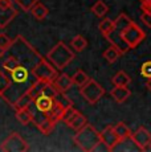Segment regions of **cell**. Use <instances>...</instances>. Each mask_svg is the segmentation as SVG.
Here are the masks:
<instances>
[{"mask_svg": "<svg viewBox=\"0 0 151 152\" xmlns=\"http://www.w3.org/2000/svg\"><path fill=\"white\" fill-rule=\"evenodd\" d=\"M100 151H106V152H110V148L107 147V145L105 144V143L102 142V140H100V142L97 143V144L93 147L92 152H100Z\"/></svg>", "mask_w": 151, "mask_h": 152, "instance_id": "e575fe53", "label": "cell"}, {"mask_svg": "<svg viewBox=\"0 0 151 152\" xmlns=\"http://www.w3.org/2000/svg\"><path fill=\"white\" fill-rule=\"evenodd\" d=\"M141 74L144 78H150L151 77V61H146L142 64L141 66Z\"/></svg>", "mask_w": 151, "mask_h": 152, "instance_id": "d6a6232c", "label": "cell"}, {"mask_svg": "<svg viewBox=\"0 0 151 152\" xmlns=\"http://www.w3.org/2000/svg\"><path fill=\"white\" fill-rule=\"evenodd\" d=\"M113 23H114V29H115V31L122 32L123 29H126L130 24H131L133 20L130 19V17L127 16L126 13H119L117 16V19H115Z\"/></svg>", "mask_w": 151, "mask_h": 152, "instance_id": "e0dca14e", "label": "cell"}, {"mask_svg": "<svg viewBox=\"0 0 151 152\" xmlns=\"http://www.w3.org/2000/svg\"><path fill=\"white\" fill-rule=\"evenodd\" d=\"M141 20L146 27L151 28V11H142Z\"/></svg>", "mask_w": 151, "mask_h": 152, "instance_id": "836d02e7", "label": "cell"}, {"mask_svg": "<svg viewBox=\"0 0 151 152\" xmlns=\"http://www.w3.org/2000/svg\"><path fill=\"white\" fill-rule=\"evenodd\" d=\"M29 12L33 15V17L36 20H44L46 16H48V13H49V11H48V8L45 7L43 3H40V1H37L36 4L32 7V10L29 11Z\"/></svg>", "mask_w": 151, "mask_h": 152, "instance_id": "ac0fdd59", "label": "cell"}, {"mask_svg": "<svg viewBox=\"0 0 151 152\" xmlns=\"http://www.w3.org/2000/svg\"><path fill=\"white\" fill-rule=\"evenodd\" d=\"M73 58H74L73 50L64 42H59L57 45H54L46 54V60L59 70H62L66 65H69L73 61Z\"/></svg>", "mask_w": 151, "mask_h": 152, "instance_id": "7a4b0ae2", "label": "cell"}, {"mask_svg": "<svg viewBox=\"0 0 151 152\" xmlns=\"http://www.w3.org/2000/svg\"><path fill=\"white\" fill-rule=\"evenodd\" d=\"M53 103H54L53 98L48 97V95H43V94L33 99L34 107H36V109L39 110V111H41V113L46 114V115L49 114V111H51L52 106H53Z\"/></svg>", "mask_w": 151, "mask_h": 152, "instance_id": "7c38bea8", "label": "cell"}, {"mask_svg": "<svg viewBox=\"0 0 151 152\" xmlns=\"http://www.w3.org/2000/svg\"><path fill=\"white\" fill-rule=\"evenodd\" d=\"M12 44V39L8 37L5 33H0V52H7Z\"/></svg>", "mask_w": 151, "mask_h": 152, "instance_id": "1f68e13d", "label": "cell"}, {"mask_svg": "<svg viewBox=\"0 0 151 152\" xmlns=\"http://www.w3.org/2000/svg\"><path fill=\"white\" fill-rule=\"evenodd\" d=\"M121 36L130 49L136 48L139 44L146 39V33H144L135 23H131L126 29H123V31L121 32Z\"/></svg>", "mask_w": 151, "mask_h": 152, "instance_id": "8992f818", "label": "cell"}, {"mask_svg": "<svg viewBox=\"0 0 151 152\" xmlns=\"http://www.w3.org/2000/svg\"><path fill=\"white\" fill-rule=\"evenodd\" d=\"M86 123H88V121H86L85 115H84V114H81L80 111H76V114L72 116L70 121H69L66 124H68L70 128H73V130L78 131V130H81V128H82Z\"/></svg>", "mask_w": 151, "mask_h": 152, "instance_id": "9a60e30c", "label": "cell"}, {"mask_svg": "<svg viewBox=\"0 0 151 152\" xmlns=\"http://www.w3.org/2000/svg\"><path fill=\"white\" fill-rule=\"evenodd\" d=\"M146 80H147V81H146V87L151 91V77H150V78H146Z\"/></svg>", "mask_w": 151, "mask_h": 152, "instance_id": "8d00e7d4", "label": "cell"}, {"mask_svg": "<svg viewBox=\"0 0 151 152\" xmlns=\"http://www.w3.org/2000/svg\"><path fill=\"white\" fill-rule=\"evenodd\" d=\"M141 8H142V11H150L151 0H141Z\"/></svg>", "mask_w": 151, "mask_h": 152, "instance_id": "d590c367", "label": "cell"}, {"mask_svg": "<svg viewBox=\"0 0 151 152\" xmlns=\"http://www.w3.org/2000/svg\"><path fill=\"white\" fill-rule=\"evenodd\" d=\"M32 74L36 80H41L45 82H53L54 78L59 75L57 69L53 68L52 64H49V61L46 58H43L34 65V68L32 69Z\"/></svg>", "mask_w": 151, "mask_h": 152, "instance_id": "277c9868", "label": "cell"}, {"mask_svg": "<svg viewBox=\"0 0 151 152\" xmlns=\"http://www.w3.org/2000/svg\"><path fill=\"white\" fill-rule=\"evenodd\" d=\"M37 1H39V0H15L16 4L19 5L23 11H25V12H29L32 10V7H33Z\"/></svg>", "mask_w": 151, "mask_h": 152, "instance_id": "4dcf8cb0", "label": "cell"}, {"mask_svg": "<svg viewBox=\"0 0 151 152\" xmlns=\"http://www.w3.org/2000/svg\"><path fill=\"white\" fill-rule=\"evenodd\" d=\"M113 128H114L115 134H117V136L119 138V140H126L131 135V130H130V128L127 127V124H125L123 122H119V123H117L115 126H113Z\"/></svg>", "mask_w": 151, "mask_h": 152, "instance_id": "d6986e66", "label": "cell"}, {"mask_svg": "<svg viewBox=\"0 0 151 152\" xmlns=\"http://www.w3.org/2000/svg\"><path fill=\"white\" fill-rule=\"evenodd\" d=\"M3 152H25L29 150L28 143L17 132H12L0 145Z\"/></svg>", "mask_w": 151, "mask_h": 152, "instance_id": "52a82bcc", "label": "cell"}, {"mask_svg": "<svg viewBox=\"0 0 151 152\" xmlns=\"http://www.w3.org/2000/svg\"><path fill=\"white\" fill-rule=\"evenodd\" d=\"M70 78H72V82H73V85H76V86H78V87L84 86V85L89 81L88 74H86L84 70H77V72H76Z\"/></svg>", "mask_w": 151, "mask_h": 152, "instance_id": "d4e9b609", "label": "cell"}, {"mask_svg": "<svg viewBox=\"0 0 151 152\" xmlns=\"http://www.w3.org/2000/svg\"><path fill=\"white\" fill-rule=\"evenodd\" d=\"M16 119L20 122L23 126H27L32 122V115H31V111L27 109H19L16 110Z\"/></svg>", "mask_w": 151, "mask_h": 152, "instance_id": "cb8c5ba5", "label": "cell"}, {"mask_svg": "<svg viewBox=\"0 0 151 152\" xmlns=\"http://www.w3.org/2000/svg\"><path fill=\"white\" fill-rule=\"evenodd\" d=\"M17 66H20V62L16 57H13V56H11V54H8L7 57L4 56V60H3V64H1V69L4 70V72L10 73V72H12L13 69H16Z\"/></svg>", "mask_w": 151, "mask_h": 152, "instance_id": "ffe728a7", "label": "cell"}, {"mask_svg": "<svg viewBox=\"0 0 151 152\" xmlns=\"http://www.w3.org/2000/svg\"><path fill=\"white\" fill-rule=\"evenodd\" d=\"M53 101L56 102L59 106L62 107V109H68V107L73 106L72 101H70V99H69L68 97H66L64 91H57V94L53 97Z\"/></svg>", "mask_w": 151, "mask_h": 152, "instance_id": "4316f807", "label": "cell"}, {"mask_svg": "<svg viewBox=\"0 0 151 152\" xmlns=\"http://www.w3.org/2000/svg\"><path fill=\"white\" fill-rule=\"evenodd\" d=\"M107 11H109L107 5L103 1H101V0L95 1L94 4H93V7H92V12L94 13L97 17H103L107 13Z\"/></svg>", "mask_w": 151, "mask_h": 152, "instance_id": "83f0119b", "label": "cell"}, {"mask_svg": "<svg viewBox=\"0 0 151 152\" xmlns=\"http://www.w3.org/2000/svg\"><path fill=\"white\" fill-rule=\"evenodd\" d=\"M80 89H81L80 90L81 95H82L84 99H85L89 104H95L103 97V94H105L103 87L101 86L97 81L92 80V78H89L88 82L84 85V86H81Z\"/></svg>", "mask_w": 151, "mask_h": 152, "instance_id": "5b68a950", "label": "cell"}, {"mask_svg": "<svg viewBox=\"0 0 151 152\" xmlns=\"http://www.w3.org/2000/svg\"><path fill=\"white\" fill-rule=\"evenodd\" d=\"M111 82L114 86H129L131 80L125 72H118L114 77L111 78Z\"/></svg>", "mask_w": 151, "mask_h": 152, "instance_id": "603a6c76", "label": "cell"}, {"mask_svg": "<svg viewBox=\"0 0 151 152\" xmlns=\"http://www.w3.org/2000/svg\"><path fill=\"white\" fill-rule=\"evenodd\" d=\"M106 40H107V41H110V44H111L113 46H115V48H117L122 54H125L126 52L130 50V48L127 46V44L125 42L123 39H122L121 32L115 31V29H113V31L110 32L109 34H107V36H106Z\"/></svg>", "mask_w": 151, "mask_h": 152, "instance_id": "8fae6325", "label": "cell"}, {"mask_svg": "<svg viewBox=\"0 0 151 152\" xmlns=\"http://www.w3.org/2000/svg\"><path fill=\"white\" fill-rule=\"evenodd\" d=\"M8 54L13 56L19 60L20 65L31 70L34 68L37 62L41 60V56L39 54V52L31 45L27 40L23 36H17L15 40H12V44L8 48Z\"/></svg>", "mask_w": 151, "mask_h": 152, "instance_id": "6da1fadb", "label": "cell"}, {"mask_svg": "<svg viewBox=\"0 0 151 152\" xmlns=\"http://www.w3.org/2000/svg\"><path fill=\"white\" fill-rule=\"evenodd\" d=\"M70 46L74 49V50L82 52V50H85V48L88 46V41H86V39L84 36H81V34H77V36L73 37V40H72Z\"/></svg>", "mask_w": 151, "mask_h": 152, "instance_id": "484cf974", "label": "cell"}, {"mask_svg": "<svg viewBox=\"0 0 151 152\" xmlns=\"http://www.w3.org/2000/svg\"><path fill=\"white\" fill-rule=\"evenodd\" d=\"M111 97L117 103H123L126 102L129 97L131 95V91L129 90L127 86H114V89L111 90Z\"/></svg>", "mask_w": 151, "mask_h": 152, "instance_id": "4fadbf2b", "label": "cell"}, {"mask_svg": "<svg viewBox=\"0 0 151 152\" xmlns=\"http://www.w3.org/2000/svg\"><path fill=\"white\" fill-rule=\"evenodd\" d=\"M150 11H151V10H150Z\"/></svg>", "mask_w": 151, "mask_h": 152, "instance_id": "f35d334b", "label": "cell"}, {"mask_svg": "<svg viewBox=\"0 0 151 152\" xmlns=\"http://www.w3.org/2000/svg\"><path fill=\"white\" fill-rule=\"evenodd\" d=\"M100 138L107 147L110 148V151H114L115 147H117L121 142L119 138L117 136V134H115L113 126H106V127L100 132Z\"/></svg>", "mask_w": 151, "mask_h": 152, "instance_id": "30bf717a", "label": "cell"}, {"mask_svg": "<svg viewBox=\"0 0 151 152\" xmlns=\"http://www.w3.org/2000/svg\"><path fill=\"white\" fill-rule=\"evenodd\" d=\"M121 56H122V53L118 50L117 48H115V46H113V45H110L109 48L103 52V58H105L109 64H114L115 61L121 57Z\"/></svg>", "mask_w": 151, "mask_h": 152, "instance_id": "7402d4cb", "label": "cell"}, {"mask_svg": "<svg viewBox=\"0 0 151 152\" xmlns=\"http://www.w3.org/2000/svg\"><path fill=\"white\" fill-rule=\"evenodd\" d=\"M11 85V78L10 75H8L7 72H4V70H0V97H1V94L5 91V90L8 89V86Z\"/></svg>", "mask_w": 151, "mask_h": 152, "instance_id": "f546056e", "label": "cell"}, {"mask_svg": "<svg viewBox=\"0 0 151 152\" xmlns=\"http://www.w3.org/2000/svg\"><path fill=\"white\" fill-rule=\"evenodd\" d=\"M130 139L138 147V150L144 151V150H147V147H149L151 143V134L147 128L139 127V128H136L134 132H131Z\"/></svg>", "mask_w": 151, "mask_h": 152, "instance_id": "9c48e42d", "label": "cell"}, {"mask_svg": "<svg viewBox=\"0 0 151 152\" xmlns=\"http://www.w3.org/2000/svg\"><path fill=\"white\" fill-rule=\"evenodd\" d=\"M98 29H100V32L103 34V37H106L107 34L114 29V23L110 19H103V20H101V23L98 24Z\"/></svg>", "mask_w": 151, "mask_h": 152, "instance_id": "f1b7e54d", "label": "cell"}, {"mask_svg": "<svg viewBox=\"0 0 151 152\" xmlns=\"http://www.w3.org/2000/svg\"><path fill=\"white\" fill-rule=\"evenodd\" d=\"M53 85L59 91H68L72 86H73V82H72V78L69 77L68 74H60L54 78Z\"/></svg>", "mask_w": 151, "mask_h": 152, "instance_id": "5bb4252c", "label": "cell"}, {"mask_svg": "<svg viewBox=\"0 0 151 152\" xmlns=\"http://www.w3.org/2000/svg\"><path fill=\"white\" fill-rule=\"evenodd\" d=\"M147 150H151V143H150V145H149V147H147Z\"/></svg>", "mask_w": 151, "mask_h": 152, "instance_id": "74e56055", "label": "cell"}, {"mask_svg": "<svg viewBox=\"0 0 151 152\" xmlns=\"http://www.w3.org/2000/svg\"><path fill=\"white\" fill-rule=\"evenodd\" d=\"M100 140V132L89 123H86L81 130H78L74 136V143L80 147V150L85 152H92L93 147Z\"/></svg>", "mask_w": 151, "mask_h": 152, "instance_id": "3957f363", "label": "cell"}, {"mask_svg": "<svg viewBox=\"0 0 151 152\" xmlns=\"http://www.w3.org/2000/svg\"><path fill=\"white\" fill-rule=\"evenodd\" d=\"M17 16V10L11 0H0V29L5 28Z\"/></svg>", "mask_w": 151, "mask_h": 152, "instance_id": "ba28073f", "label": "cell"}, {"mask_svg": "<svg viewBox=\"0 0 151 152\" xmlns=\"http://www.w3.org/2000/svg\"><path fill=\"white\" fill-rule=\"evenodd\" d=\"M32 102H33V98H32V95L27 91V93H24V94H23L21 97L17 98V101L12 104V106H13V109H15V110H19V109H27V107L29 106Z\"/></svg>", "mask_w": 151, "mask_h": 152, "instance_id": "44dd1931", "label": "cell"}, {"mask_svg": "<svg viewBox=\"0 0 151 152\" xmlns=\"http://www.w3.org/2000/svg\"><path fill=\"white\" fill-rule=\"evenodd\" d=\"M36 126H37V128L40 130V132L41 134H44V135H49V134L53 131L54 126H56V122H54L51 116L46 115L45 118L43 119V121H40Z\"/></svg>", "mask_w": 151, "mask_h": 152, "instance_id": "2e32d148", "label": "cell"}]
</instances>
